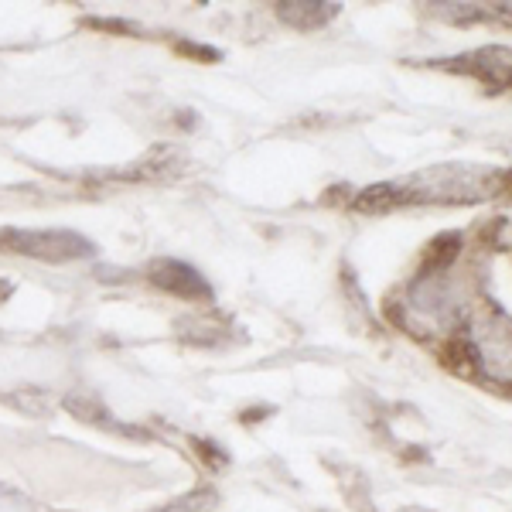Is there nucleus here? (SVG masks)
I'll return each instance as SVG.
<instances>
[{
  "label": "nucleus",
  "instance_id": "obj_1",
  "mask_svg": "<svg viewBox=\"0 0 512 512\" xmlns=\"http://www.w3.org/2000/svg\"><path fill=\"white\" fill-rule=\"evenodd\" d=\"M407 308L420 325L434 328V332H448L451 325L465 318V294H461L458 280H451L448 270H431L410 287Z\"/></svg>",
  "mask_w": 512,
  "mask_h": 512
},
{
  "label": "nucleus",
  "instance_id": "obj_2",
  "mask_svg": "<svg viewBox=\"0 0 512 512\" xmlns=\"http://www.w3.org/2000/svg\"><path fill=\"white\" fill-rule=\"evenodd\" d=\"M468 345L478 366L495 383H512V321L502 315H472L468 321Z\"/></svg>",
  "mask_w": 512,
  "mask_h": 512
},
{
  "label": "nucleus",
  "instance_id": "obj_3",
  "mask_svg": "<svg viewBox=\"0 0 512 512\" xmlns=\"http://www.w3.org/2000/svg\"><path fill=\"white\" fill-rule=\"evenodd\" d=\"M0 243L14 253H24V256H35V260H45V263H69V260H79V256H89L93 246L86 243L82 236L76 233H65V229H45V233H7Z\"/></svg>",
  "mask_w": 512,
  "mask_h": 512
},
{
  "label": "nucleus",
  "instance_id": "obj_4",
  "mask_svg": "<svg viewBox=\"0 0 512 512\" xmlns=\"http://www.w3.org/2000/svg\"><path fill=\"white\" fill-rule=\"evenodd\" d=\"M151 280L158 287H164V291L181 294V297H205L209 294L205 280L198 277L192 267H185V263H178V260H158L151 267Z\"/></svg>",
  "mask_w": 512,
  "mask_h": 512
},
{
  "label": "nucleus",
  "instance_id": "obj_5",
  "mask_svg": "<svg viewBox=\"0 0 512 512\" xmlns=\"http://www.w3.org/2000/svg\"><path fill=\"white\" fill-rule=\"evenodd\" d=\"M280 18L291 21V24H304V28H311V24H325L328 18L335 14L332 4H277Z\"/></svg>",
  "mask_w": 512,
  "mask_h": 512
}]
</instances>
